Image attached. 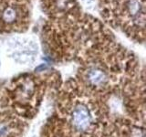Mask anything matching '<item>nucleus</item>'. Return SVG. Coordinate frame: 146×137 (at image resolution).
I'll use <instances>...</instances> for the list:
<instances>
[{"mask_svg":"<svg viewBox=\"0 0 146 137\" xmlns=\"http://www.w3.org/2000/svg\"><path fill=\"white\" fill-rule=\"evenodd\" d=\"M92 114L90 110L84 104H77L75 108H73L70 122L73 128L78 132H84L88 130L92 123Z\"/></svg>","mask_w":146,"mask_h":137,"instance_id":"nucleus-1","label":"nucleus"},{"mask_svg":"<svg viewBox=\"0 0 146 137\" xmlns=\"http://www.w3.org/2000/svg\"><path fill=\"white\" fill-rule=\"evenodd\" d=\"M87 80L91 86H103L107 81V74L98 67H91L87 72Z\"/></svg>","mask_w":146,"mask_h":137,"instance_id":"nucleus-2","label":"nucleus"}]
</instances>
